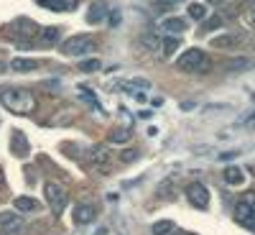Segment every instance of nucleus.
<instances>
[{
  "label": "nucleus",
  "instance_id": "1",
  "mask_svg": "<svg viewBox=\"0 0 255 235\" xmlns=\"http://www.w3.org/2000/svg\"><path fill=\"white\" fill-rule=\"evenodd\" d=\"M0 100H3V105L15 115H31L36 110V97L26 90H5L0 95Z\"/></svg>",
  "mask_w": 255,
  "mask_h": 235
},
{
  "label": "nucleus",
  "instance_id": "2",
  "mask_svg": "<svg viewBox=\"0 0 255 235\" xmlns=\"http://www.w3.org/2000/svg\"><path fill=\"white\" fill-rule=\"evenodd\" d=\"M176 67H179L181 72H189V74H202V72L209 69V61H207V54H204V51H199V49H189L186 54L179 56Z\"/></svg>",
  "mask_w": 255,
  "mask_h": 235
},
{
  "label": "nucleus",
  "instance_id": "3",
  "mask_svg": "<svg viewBox=\"0 0 255 235\" xmlns=\"http://www.w3.org/2000/svg\"><path fill=\"white\" fill-rule=\"evenodd\" d=\"M235 220L238 225L255 233V195H243L235 202Z\"/></svg>",
  "mask_w": 255,
  "mask_h": 235
},
{
  "label": "nucleus",
  "instance_id": "4",
  "mask_svg": "<svg viewBox=\"0 0 255 235\" xmlns=\"http://www.w3.org/2000/svg\"><path fill=\"white\" fill-rule=\"evenodd\" d=\"M92 51H95V41L90 36H72L61 44V54H67V56H84Z\"/></svg>",
  "mask_w": 255,
  "mask_h": 235
},
{
  "label": "nucleus",
  "instance_id": "5",
  "mask_svg": "<svg viewBox=\"0 0 255 235\" xmlns=\"http://www.w3.org/2000/svg\"><path fill=\"white\" fill-rule=\"evenodd\" d=\"M44 195H46V202H49L54 215H61L64 207H67V195H64V189L59 184L49 182V184H44Z\"/></svg>",
  "mask_w": 255,
  "mask_h": 235
},
{
  "label": "nucleus",
  "instance_id": "6",
  "mask_svg": "<svg viewBox=\"0 0 255 235\" xmlns=\"http://www.w3.org/2000/svg\"><path fill=\"white\" fill-rule=\"evenodd\" d=\"M0 233L3 235H20L23 233V218L15 212H0Z\"/></svg>",
  "mask_w": 255,
  "mask_h": 235
},
{
  "label": "nucleus",
  "instance_id": "7",
  "mask_svg": "<svg viewBox=\"0 0 255 235\" xmlns=\"http://www.w3.org/2000/svg\"><path fill=\"white\" fill-rule=\"evenodd\" d=\"M186 197H189V202L194 205V207L204 210V207L209 205V189H207L204 184H199V182H191V184L186 187Z\"/></svg>",
  "mask_w": 255,
  "mask_h": 235
},
{
  "label": "nucleus",
  "instance_id": "8",
  "mask_svg": "<svg viewBox=\"0 0 255 235\" xmlns=\"http://www.w3.org/2000/svg\"><path fill=\"white\" fill-rule=\"evenodd\" d=\"M118 87L123 90V92H133L135 97H143V92L145 90H151V82L148 79H123V82H118Z\"/></svg>",
  "mask_w": 255,
  "mask_h": 235
},
{
  "label": "nucleus",
  "instance_id": "9",
  "mask_svg": "<svg viewBox=\"0 0 255 235\" xmlns=\"http://www.w3.org/2000/svg\"><path fill=\"white\" fill-rule=\"evenodd\" d=\"M36 5L54 10V13H64V10H74L77 8V0H36Z\"/></svg>",
  "mask_w": 255,
  "mask_h": 235
},
{
  "label": "nucleus",
  "instance_id": "10",
  "mask_svg": "<svg viewBox=\"0 0 255 235\" xmlns=\"http://www.w3.org/2000/svg\"><path fill=\"white\" fill-rule=\"evenodd\" d=\"M95 218H97V210L92 205H77L74 207V220L79 225H90V223H95Z\"/></svg>",
  "mask_w": 255,
  "mask_h": 235
},
{
  "label": "nucleus",
  "instance_id": "11",
  "mask_svg": "<svg viewBox=\"0 0 255 235\" xmlns=\"http://www.w3.org/2000/svg\"><path fill=\"white\" fill-rule=\"evenodd\" d=\"M105 15H108V5L102 3V0H97V3H92L90 5V13H87V23H102L105 20Z\"/></svg>",
  "mask_w": 255,
  "mask_h": 235
},
{
  "label": "nucleus",
  "instance_id": "12",
  "mask_svg": "<svg viewBox=\"0 0 255 235\" xmlns=\"http://www.w3.org/2000/svg\"><path fill=\"white\" fill-rule=\"evenodd\" d=\"M161 31L163 33H184L186 20L184 18H166V20H161Z\"/></svg>",
  "mask_w": 255,
  "mask_h": 235
},
{
  "label": "nucleus",
  "instance_id": "13",
  "mask_svg": "<svg viewBox=\"0 0 255 235\" xmlns=\"http://www.w3.org/2000/svg\"><path fill=\"white\" fill-rule=\"evenodd\" d=\"M222 177H225V182H227L230 187H240V184L245 182V174H243L240 166H227Z\"/></svg>",
  "mask_w": 255,
  "mask_h": 235
},
{
  "label": "nucleus",
  "instance_id": "14",
  "mask_svg": "<svg viewBox=\"0 0 255 235\" xmlns=\"http://www.w3.org/2000/svg\"><path fill=\"white\" fill-rule=\"evenodd\" d=\"M95 166H97V172H110V151L108 148H97L95 151Z\"/></svg>",
  "mask_w": 255,
  "mask_h": 235
},
{
  "label": "nucleus",
  "instance_id": "15",
  "mask_svg": "<svg viewBox=\"0 0 255 235\" xmlns=\"http://www.w3.org/2000/svg\"><path fill=\"white\" fill-rule=\"evenodd\" d=\"M13 72H33L38 69V61L36 59H13Z\"/></svg>",
  "mask_w": 255,
  "mask_h": 235
},
{
  "label": "nucleus",
  "instance_id": "16",
  "mask_svg": "<svg viewBox=\"0 0 255 235\" xmlns=\"http://www.w3.org/2000/svg\"><path fill=\"white\" fill-rule=\"evenodd\" d=\"M41 205L33 200V197H15V210L20 212H36Z\"/></svg>",
  "mask_w": 255,
  "mask_h": 235
},
{
  "label": "nucleus",
  "instance_id": "17",
  "mask_svg": "<svg viewBox=\"0 0 255 235\" xmlns=\"http://www.w3.org/2000/svg\"><path fill=\"white\" fill-rule=\"evenodd\" d=\"M238 41H240L238 36L230 33V36H217V38H212L209 44H212V49H227V46H235Z\"/></svg>",
  "mask_w": 255,
  "mask_h": 235
},
{
  "label": "nucleus",
  "instance_id": "18",
  "mask_svg": "<svg viewBox=\"0 0 255 235\" xmlns=\"http://www.w3.org/2000/svg\"><path fill=\"white\" fill-rule=\"evenodd\" d=\"M13 154L15 156H23V154H28V141L20 136L18 131L13 133Z\"/></svg>",
  "mask_w": 255,
  "mask_h": 235
},
{
  "label": "nucleus",
  "instance_id": "19",
  "mask_svg": "<svg viewBox=\"0 0 255 235\" xmlns=\"http://www.w3.org/2000/svg\"><path fill=\"white\" fill-rule=\"evenodd\" d=\"M56 41H59V28H44L41 31V44L44 46H51Z\"/></svg>",
  "mask_w": 255,
  "mask_h": 235
},
{
  "label": "nucleus",
  "instance_id": "20",
  "mask_svg": "<svg viewBox=\"0 0 255 235\" xmlns=\"http://www.w3.org/2000/svg\"><path fill=\"white\" fill-rule=\"evenodd\" d=\"M174 233V223L171 220H161L153 225V235H171Z\"/></svg>",
  "mask_w": 255,
  "mask_h": 235
},
{
  "label": "nucleus",
  "instance_id": "21",
  "mask_svg": "<svg viewBox=\"0 0 255 235\" xmlns=\"http://www.w3.org/2000/svg\"><path fill=\"white\" fill-rule=\"evenodd\" d=\"M176 49H179V38H174V36H166V38H163V54H166V56H171Z\"/></svg>",
  "mask_w": 255,
  "mask_h": 235
},
{
  "label": "nucleus",
  "instance_id": "22",
  "mask_svg": "<svg viewBox=\"0 0 255 235\" xmlns=\"http://www.w3.org/2000/svg\"><path fill=\"white\" fill-rule=\"evenodd\" d=\"M189 15L194 18V20H202L204 15H207V10H204V5H199V3H194V5H189Z\"/></svg>",
  "mask_w": 255,
  "mask_h": 235
},
{
  "label": "nucleus",
  "instance_id": "23",
  "mask_svg": "<svg viewBox=\"0 0 255 235\" xmlns=\"http://www.w3.org/2000/svg\"><path fill=\"white\" fill-rule=\"evenodd\" d=\"M245 67H250L248 59H235V61L227 64V72H238V69H245Z\"/></svg>",
  "mask_w": 255,
  "mask_h": 235
},
{
  "label": "nucleus",
  "instance_id": "24",
  "mask_svg": "<svg viewBox=\"0 0 255 235\" xmlns=\"http://www.w3.org/2000/svg\"><path fill=\"white\" fill-rule=\"evenodd\" d=\"M110 141H115V143H123V141H130V133H128V131H115V133L110 136Z\"/></svg>",
  "mask_w": 255,
  "mask_h": 235
},
{
  "label": "nucleus",
  "instance_id": "25",
  "mask_svg": "<svg viewBox=\"0 0 255 235\" xmlns=\"http://www.w3.org/2000/svg\"><path fill=\"white\" fill-rule=\"evenodd\" d=\"M95 69H100V61H97V59L82 61V72H95Z\"/></svg>",
  "mask_w": 255,
  "mask_h": 235
},
{
  "label": "nucleus",
  "instance_id": "26",
  "mask_svg": "<svg viewBox=\"0 0 255 235\" xmlns=\"http://www.w3.org/2000/svg\"><path fill=\"white\" fill-rule=\"evenodd\" d=\"M135 159H138V151H123V154H120V161H123V164H133Z\"/></svg>",
  "mask_w": 255,
  "mask_h": 235
},
{
  "label": "nucleus",
  "instance_id": "27",
  "mask_svg": "<svg viewBox=\"0 0 255 235\" xmlns=\"http://www.w3.org/2000/svg\"><path fill=\"white\" fill-rule=\"evenodd\" d=\"M220 26H222V20H220L217 15H215V18H209L207 23H204V33H207V31H212V28H220Z\"/></svg>",
  "mask_w": 255,
  "mask_h": 235
},
{
  "label": "nucleus",
  "instance_id": "28",
  "mask_svg": "<svg viewBox=\"0 0 255 235\" xmlns=\"http://www.w3.org/2000/svg\"><path fill=\"white\" fill-rule=\"evenodd\" d=\"M240 123H255V110H253V113H248V115H245Z\"/></svg>",
  "mask_w": 255,
  "mask_h": 235
},
{
  "label": "nucleus",
  "instance_id": "29",
  "mask_svg": "<svg viewBox=\"0 0 255 235\" xmlns=\"http://www.w3.org/2000/svg\"><path fill=\"white\" fill-rule=\"evenodd\" d=\"M171 235H191V233H176V230H174V233H171Z\"/></svg>",
  "mask_w": 255,
  "mask_h": 235
},
{
  "label": "nucleus",
  "instance_id": "30",
  "mask_svg": "<svg viewBox=\"0 0 255 235\" xmlns=\"http://www.w3.org/2000/svg\"><path fill=\"white\" fill-rule=\"evenodd\" d=\"M97 235H108V230H97Z\"/></svg>",
  "mask_w": 255,
  "mask_h": 235
},
{
  "label": "nucleus",
  "instance_id": "31",
  "mask_svg": "<svg viewBox=\"0 0 255 235\" xmlns=\"http://www.w3.org/2000/svg\"><path fill=\"white\" fill-rule=\"evenodd\" d=\"M166 3H181V0H166Z\"/></svg>",
  "mask_w": 255,
  "mask_h": 235
},
{
  "label": "nucleus",
  "instance_id": "32",
  "mask_svg": "<svg viewBox=\"0 0 255 235\" xmlns=\"http://www.w3.org/2000/svg\"><path fill=\"white\" fill-rule=\"evenodd\" d=\"M209 3H222V0H209Z\"/></svg>",
  "mask_w": 255,
  "mask_h": 235
},
{
  "label": "nucleus",
  "instance_id": "33",
  "mask_svg": "<svg viewBox=\"0 0 255 235\" xmlns=\"http://www.w3.org/2000/svg\"><path fill=\"white\" fill-rule=\"evenodd\" d=\"M253 23H255V13H253Z\"/></svg>",
  "mask_w": 255,
  "mask_h": 235
}]
</instances>
